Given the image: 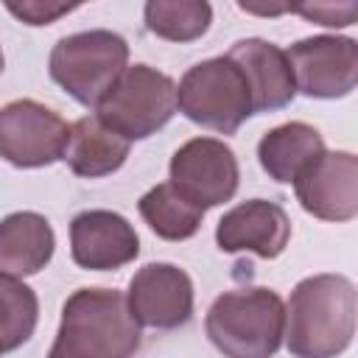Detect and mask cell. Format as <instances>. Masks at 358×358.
Wrapping results in <instances>:
<instances>
[{
    "mask_svg": "<svg viewBox=\"0 0 358 358\" xmlns=\"http://www.w3.org/2000/svg\"><path fill=\"white\" fill-rule=\"evenodd\" d=\"M358 291L344 274H310L291 291L285 344L294 358H338L355 336Z\"/></svg>",
    "mask_w": 358,
    "mask_h": 358,
    "instance_id": "cell-1",
    "label": "cell"
},
{
    "mask_svg": "<svg viewBox=\"0 0 358 358\" xmlns=\"http://www.w3.org/2000/svg\"><path fill=\"white\" fill-rule=\"evenodd\" d=\"M143 333L115 288H78L62 305L48 358H131Z\"/></svg>",
    "mask_w": 358,
    "mask_h": 358,
    "instance_id": "cell-2",
    "label": "cell"
},
{
    "mask_svg": "<svg viewBox=\"0 0 358 358\" xmlns=\"http://www.w3.org/2000/svg\"><path fill=\"white\" fill-rule=\"evenodd\" d=\"M204 330L224 358H274L285 338V305L260 285L224 291L210 305Z\"/></svg>",
    "mask_w": 358,
    "mask_h": 358,
    "instance_id": "cell-3",
    "label": "cell"
},
{
    "mask_svg": "<svg viewBox=\"0 0 358 358\" xmlns=\"http://www.w3.org/2000/svg\"><path fill=\"white\" fill-rule=\"evenodd\" d=\"M129 67V45L106 28L62 36L48 59L50 78L81 106H98Z\"/></svg>",
    "mask_w": 358,
    "mask_h": 358,
    "instance_id": "cell-4",
    "label": "cell"
},
{
    "mask_svg": "<svg viewBox=\"0 0 358 358\" xmlns=\"http://www.w3.org/2000/svg\"><path fill=\"white\" fill-rule=\"evenodd\" d=\"M176 109L218 134H235L255 115L246 76L229 56L193 64L176 87Z\"/></svg>",
    "mask_w": 358,
    "mask_h": 358,
    "instance_id": "cell-5",
    "label": "cell"
},
{
    "mask_svg": "<svg viewBox=\"0 0 358 358\" xmlns=\"http://www.w3.org/2000/svg\"><path fill=\"white\" fill-rule=\"evenodd\" d=\"M95 109V117L123 140H145L176 115V84L157 67L131 64Z\"/></svg>",
    "mask_w": 358,
    "mask_h": 358,
    "instance_id": "cell-6",
    "label": "cell"
},
{
    "mask_svg": "<svg viewBox=\"0 0 358 358\" xmlns=\"http://www.w3.org/2000/svg\"><path fill=\"white\" fill-rule=\"evenodd\" d=\"M171 187L201 213L229 201L241 185L235 151L218 137H193L182 143L168 165Z\"/></svg>",
    "mask_w": 358,
    "mask_h": 358,
    "instance_id": "cell-7",
    "label": "cell"
},
{
    "mask_svg": "<svg viewBox=\"0 0 358 358\" xmlns=\"http://www.w3.org/2000/svg\"><path fill=\"white\" fill-rule=\"evenodd\" d=\"M70 126L59 112L34 101L17 98L0 106V159L14 168H45L62 159Z\"/></svg>",
    "mask_w": 358,
    "mask_h": 358,
    "instance_id": "cell-8",
    "label": "cell"
},
{
    "mask_svg": "<svg viewBox=\"0 0 358 358\" xmlns=\"http://www.w3.org/2000/svg\"><path fill=\"white\" fill-rule=\"evenodd\" d=\"M296 92L319 101H336L358 84V42L352 36L319 34L294 42L288 50Z\"/></svg>",
    "mask_w": 358,
    "mask_h": 358,
    "instance_id": "cell-9",
    "label": "cell"
},
{
    "mask_svg": "<svg viewBox=\"0 0 358 358\" xmlns=\"http://www.w3.org/2000/svg\"><path fill=\"white\" fill-rule=\"evenodd\" d=\"M126 305L140 327H185L193 319V280L173 263H145L129 280Z\"/></svg>",
    "mask_w": 358,
    "mask_h": 358,
    "instance_id": "cell-10",
    "label": "cell"
},
{
    "mask_svg": "<svg viewBox=\"0 0 358 358\" xmlns=\"http://www.w3.org/2000/svg\"><path fill=\"white\" fill-rule=\"evenodd\" d=\"M299 207L319 218L344 224L358 215V157L352 151H324L296 182Z\"/></svg>",
    "mask_w": 358,
    "mask_h": 358,
    "instance_id": "cell-11",
    "label": "cell"
},
{
    "mask_svg": "<svg viewBox=\"0 0 358 358\" xmlns=\"http://www.w3.org/2000/svg\"><path fill=\"white\" fill-rule=\"evenodd\" d=\"M70 255L78 268L115 271L140 255V238L120 213L84 210L70 221Z\"/></svg>",
    "mask_w": 358,
    "mask_h": 358,
    "instance_id": "cell-12",
    "label": "cell"
},
{
    "mask_svg": "<svg viewBox=\"0 0 358 358\" xmlns=\"http://www.w3.org/2000/svg\"><path fill=\"white\" fill-rule=\"evenodd\" d=\"M291 238L288 213L268 199H249L227 210L215 227V243L221 252H252L263 260H274L285 252Z\"/></svg>",
    "mask_w": 358,
    "mask_h": 358,
    "instance_id": "cell-13",
    "label": "cell"
},
{
    "mask_svg": "<svg viewBox=\"0 0 358 358\" xmlns=\"http://www.w3.org/2000/svg\"><path fill=\"white\" fill-rule=\"evenodd\" d=\"M227 56L246 76L255 115L285 109L294 101V95H296L294 73H291L288 56L280 45L260 39V36H249V39H238Z\"/></svg>",
    "mask_w": 358,
    "mask_h": 358,
    "instance_id": "cell-14",
    "label": "cell"
},
{
    "mask_svg": "<svg viewBox=\"0 0 358 358\" xmlns=\"http://www.w3.org/2000/svg\"><path fill=\"white\" fill-rule=\"evenodd\" d=\"M56 252V235L45 215L34 210L11 213L0 221V274L31 277L39 274Z\"/></svg>",
    "mask_w": 358,
    "mask_h": 358,
    "instance_id": "cell-15",
    "label": "cell"
},
{
    "mask_svg": "<svg viewBox=\"0 0 358 358\" xmlns=\"http://www.w3.org/2000/svg\"><path fill=\"white\" fill-rule=\"evenodd\" d=\"M324 154V140L319 129L305 120H288L268 129L257 143V162L268 179L280 185H294L319 157Z\"/></svg>",
    "mask_w": 358,
    "mask_h": 358,
    "instance_id": "cell-16",
    "label": "cell"
},
{
    "mask_svg": "<svg viewBox=\"0 0 358 358\" xmlns=\"http://www.w3.org/2000/svg\"><path fill=\"white\" fill-rule=\"evenodd\" d=\"M129 140L106 129L95 115H84L70 126L62 159L81 179H101L123 168L129 159Z\"/></svg>",
    "mask_w": 358,
    "mask_h": 358,
    "instance_id": "cell-17",
    "label": "cell"
},
{
    "mask_svg": "<svg viewBox=\"0 0 358 358\" xmlns=\"http://www.w3.org/2000/svg\"><path fill=\"white\" fill-rule=\"evenodd\" d=\"M137 210L157 238L173 241V243L193 238L204 218V213L193 207L190 201H185L171 187V182H159L148 193H143L137 201Z\"/></svg>",
    "mask_w": 358,
    "mask_h": 358,
    "instance_id": "cell-18",
    "label": "cell"
},
{
    "mask_svg": "<svg viewBox=\"0 0 358 358\" xmlns=\"http://www.w3.org/2000/svg\"><path fill=\"white\" fill-rule=\"evenodd\" d=\"M145 28L168 42H193L210 31L213 6L207 0H148L143 8Z\"/></svg>",
    "mask_w": 358,
    "mask_h": 358,
    "instance_id": "cell-19",
    "label": "cell"
},
{
    "mask_svg": "<svg viewBox=\"0 0 358 358\" xmlns=\"http://www.w3.org/2000/svg\"><path fill=\"white\" fill-rule=\"evenodd\" d=\"M39 322V299L31 285L0 274V352L22 347Z\"/></svg>",
    "mask_w": 358,
    "mask_h": 358,
    "instance_id": "cell-20",
    "label": "cell"
},
{
    "mask_svg": "<svg viewBox=\"0 0 358 358\" xmlns=\"http://www.w3.org/2000/svg\"><path fill=\"white\" fill-rule=\"evenodd\" d=\"M288 11H296L319 25H327V28H344V25H352L355 17H358V6L355 3H341V6H333V3H313V6H285Z\"/></svg>",
    "mask_w": 358,
    "mask_h": 358,
    "instance_id": "cell-21",
    "label": "cell"
},
{
    "mask_svg": "<svg viewBox=\"0 0 358 358\" xmlns=\"http://www.w3.org/2000/svg\"><path fill=\"white\" fill-rule=\"evenodd\" d=\"M6 8L14 17H20L25 25H50L53 20H59L62 14L76 11L78 6H56V3H36V0H31V3H22V6L8 3Z\"/></svg>",
    "mask_w": 358,
    "mask_h": 358,
    "instance_id": "cell-22",
    "label": "cell"
},
{
    "mask_svg": "<svg viewBox=\"0 0 358 358\" xmlns=\"http://www.w3.org/2000/svg\"><path fill=\"white\" fill-rule=\"evenodd\" d=\"M3 67H6V59H3V48H0V73H3Z\"/></svg>",
    "mask_w": 358,
    "mask_h": 358,
    "instance_id": "cell-23",
    "label": "cell"
},
{
    "mask_svg": "<svg viewBox=\"0 0 358 358\" xmlns=\"http://www.w3.org/2000/svg\"><path fill=\"white\" fill-rule=\"evenodd\" d=\"M0 355H3V352H0Z\"/></svg>",
    "mask_w": 358,
    "mask_h": 358,
    "instance_id": "cell-24",
    "label": "cell"
}]
</instances>
